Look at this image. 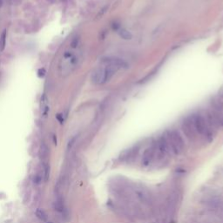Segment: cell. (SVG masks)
Segmentation results:
<instances>
[{
    "label": "cell",
    "mask_w": 223,
    "mask_h": 223,
    "mask_svg": "<svg viewBox=\"0 0 223 223\" xmlns=\"http://www.w3.org/2000/svg\"><path fill=\"white\" fill-rule=\"evenodd\" d=\"M39 156H40V159L43 160H45L49 156V148L48 146H46L45 143H43L40 148H39Z\"/></svg>",
    "instance_id": "cell-9"
},
{
    "label": "cell",
    "mask_w": 223,
    "mask_h": 223,
    "mask_svg": "<svg viewBox=\"0 0 223 223\" xmlns=\"http://www.w3.org/2000/svg\"><path fill=\"white\" fill-rule=\"evenodd\" d=\"M53 208H54V209H55L56 211H58V212H61V211H63L64 205H63L62 201L57 200V201L54 202V204H53Z\"/></svg>",
    "instance_id": "cell-15"
},
{
    "label": "cell",
    "mask_w": 223,
    "mask_h": 223,
    "mask_svg": "<svg viewBox=\"0 0 223 223\" xmlns=\"http://www.w3.org/2000/svg\"><path fill=\"white\" fill-rule=\"evenodd\" d=\"M182 130L184 133L186 134V136L188 137L190 140H194L196 139L197 137V132L195 130V125L193 123V120L192 118L189 117L187 118L184 121H183V124H182Z\"/></svg>",
    "instance_id": "cell-7"
},
{
    "label": "cell",
    "mask_w": 223,
    "mask_h": 223,
    "mask_svg": "<svg viewBox=\"0 0 223 223\" xmlns=\"http://www.w3.org/2000/svg\"><path fill=\"white\" fill-rule=\"evenodd\" d=\"M35 215L39 219V220H41L42 221H47V215H46V213L41 208H38L36 210V212H35Z\"/></svg>",
    "instance_id": "cell-12"
},
{
    "label": "cell",
    "mask_w": 223,
    "mask_h": 223,
    "mask_svg": "<svg viewBox=\"0 0 223 223\" xmlns=\"http://www.w3.org/2000/svg\"><path fill=\"white\" fill-rule=\"evenodd\" d=\"M50 177V165L48 163L44 164V181H46L49 180Z\"/></svg>",
    "instance_id": "cell-14"
},
{
    "label": "cell",
    "mask_w": 223,
    "mask_h": 223,
    "mask_svg": "<svg viewBox=\"0 0 223 223\" xmlns=\"http://www.w3.org/2000/svg\"><path fill=\"white\" fill-rule=\"evenodd\" d=\"M115 72L116 70L107 65L99 67L92 74V81L96 85H103L111 79Z\"/></svg>",
    "instance_id": "cell-4"
},
{
    "label": "cell",
    "mask_w": 223,
    "mask_h": 223,
    "mask_svg": "<svg viewBox=\"0 0 223 223\" xmlns=\"http://www.w3.org/2000/svg\"><path fill=\"white\" fill-rule=\"evenodd\" d=\"M102 62L104 63L105 65L110 66L116 71L118 69H126L128 67V64L125 62L124 59L117 58V57L104 58L102 59Z\"/></svg>",
    "instance_id": "cell-6"
},
{
    "label": "cell",
    "mask_w": 223,
    "mask_h": 223,
    "mask_svg": "<svg viewBox=\"0 0 223 223\" xmlns=\"http://www.w3.org/2000/svg\"><path fill=\"white\" fill-rule=\"evenodd\" d=\"M41 112L44 116H46L49 112L48 104H47V98L44 95L41 98Z\"/></svg>",
    "instance_id": "cell-11"
},
{
    "label": "cell",
    "mask_w": 223,
    "mask_h": 223,
    "mask_svg": "<svg viewBox=\"0 0 223 223\" xmlns=\"http://www.w3.org/2000/svg\"><path fill=\"white\" fill-rule=\"evenodd\" d=\"M78 65V57L72 52H65L58 65L59 72L63 76L70 74Z\"/></svg>",
    "instance_id": "cell-2"
},
{
    "label": "cell",
    "mask_w": 223,
    "mask_h": 223,
    "mask_svg": "<svg viewBox=\"0 0 223 223\" xmlns=\"http://www.w3.org/2000/svg\"><path fill=\"white\" fill-rule=\"evenodd\" d=\"M154 150L153 148H147L145 153L143 154V159H142V162L145 166H147L152 160L153 159V156H154Z\"/></svg>",
    "instance_id": "cell-8"
},
{
    "label": "cell",
    "mask_w": 223,
    "mask_h": 223,
    "mask_svg": "<svg viewBox=\"0 0 223 223\" xmlns=\"http://www.w3.org/2000/svg\"><path fill=\"white\" fill-rule=\"evenodd\" d=\"M118 34H119V36H120L122 38H124V39H125V40L132 39V33H131L129 31L125 30V29H121V30L118 32Z\"/></svg>",
    "instance_id": "cell-13"
},
{
    "label": "cell",
    "mask_w": 223,
    "mask_h": 223,
    "mask_svg": "<svg viewBox=\"0 0 223 223\" xmlns=\"http://www.w3.org/2000/svg\"><path fill=\"white\" fill-rule=\"evenodd\" d=\"M165 137L168 144L169 150H172V152H174L175 154H179L183 152L185 148V142L181 137V133L178 131H169L167 132Z\"/></svg>",
    "instance_id": "cell-3"
},
{
    "label": "cell",
    "mask_w": 223,
    "mask_h": 223,
    "mask_svg": "<svg viewBox=\"0 0 223 223\" xmlns=\"http://www.w3.org/2000/svg\"><path fill=\"white\" fill-rule=\"evenodd\" d=\"M206 118L214 129H223V112L212 109L208 112Z\"/></svg>",
    "instance_id": "cell-5"
},
{
    "label": "cell",
    "mask_w": 223,
    "mask_h": 223,
    "mask_svg": "<svg viewBox=\"0 0 223 223\" xmlns=\"http://www.w3.org/2000/svg\"><path fill=\"white\" fill-rule=\"evenodd\" d=\"M45 70L44 69V68H41V69L38 70V76L40 77V78L45 76Z\"/></svg>",
    "instance_id": "cell-16"
},
{
    "label": "cell",
    "mask_w": 223,
    "mask_h": 223,
    "mask_svg": "<svg viewBox=\"0 0 223 223\" xmlns=\"http://www.w3.org/2000/svg\"><path fill=\"white\" fill-rule=\"evenodd\" d=\"M191 118L193 120L197 134H200L206 139L211 141L214 136V133H213L214 128L209 125L207 118L203 117L201 114H195Z\"/></svg>",
    "instance_id": "cell-1"
},
{
    "label": "cell",
    "mask_w": 223,
    "mask_h": 223,
    "mask_svg": "<svg viewBox=\"0 0 223 223\" xmlns=\"http://www.w3.org/2000/svg\"><path fill=\"white\" fill-rule=\"evenodd\" d=\"M2 5V0H0V7Z\"/></svg>",
    "instance_id": "cell-17"
},
{
    "label": "cell",
    "mask_w": 223,
    "mask_h": 223,
    "mask_svg": "<svg viewBox=\"0 0 223 223\" xmlns=\"http://www.w3.org/2000/svg\"><path fill=\"white\" fill-rule=\"evenodd\" d=\"M6 38H7V31L4 30L2 33L0 35V52H3L5 48L6 45Z\"/></svg>",
    "instance_id": "cell-10"
}]
</instances>
